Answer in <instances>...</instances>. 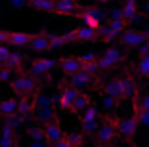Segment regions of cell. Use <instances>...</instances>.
I'll return each instance as SVG.
<instances>
[{"mask_svg": "<svg viewBox=\"0 0 149 147\" xmlns=\"http://www.w3.org/2000/svg\"><path fill=\"white\" fill-rule=\"evenodd\" d=\"M118 121L120 117L115 115H101L100 128L94 134V147H111V143L118 136Z\"/></svg>", "mask_w": 149, "mask_h": 147, "instance_id": "6da1fadb", "label": "cell"}, {"mask_svg": "<svg viewBox=\"0 0 149 147\" xmlns=\"http://www.w3.org/2000/svg\"><path fill=\"white\" fill-rule=\"evenodd\" d=\"M10 88H12V92L17 95V98H35V95L38 94L40 82H38V78L23 73V75L15 77L12 82H10Z\"/></svg>", "mask_w": 149, "mask_h": 147, "instance_id": "7a4b0ae2", "label": "cell"}, {"mask_svg": "<svg viewBox=\"0 0 149 147\" xmlns=\"http://www.w3.org/2000/svg\"><path fill=\"white\" fill-rule=\"evenodd\" d=\"M100 122H101V115H100V109L96 105L88 107L84 113L79 115V124H80V130H82L84 136L96 134L97 128H100Z\"/></svg>", "mask_w": 149, "mask_h": 147, "instance_id": "3957f363", "label": "cell"}, {"mask_svg": "<svg viewBox=\"0 0 149 147\" xmlns=\"http://www.w3.org/2000/svg\"><path fill=\"white\" fill-rule=\"evenodd\" d=\"M124 61V54L118 50L117 46H109L103 50V54L97 59V65H100V71H111L115 69L117 65H120Z\"/></svg>", "mask_w": 149, "mask_h": 147, "instance_id": "277c9868", "label": "cell"}, {"mask_svg": "<svg viewBox=\"0 0 149 147\" xmlns=\"http://www.w3.org/2000/svg\"><path fill=\"white\" fill-rule=\"evenodd\" d=\"M57 88H59V107L65 109V111H73V105H74V101H77V98H79L80 90L71 86L65 78L57 84Z\"/></svg>", "mask_w": 149, "mask_h": 147, "instance_id": "5b68a950", "label": "cell"}, {"mask_svg": "<svg viewBox=\"0 0 149 147\" xmlns=\"http://www.w3.org/2000/svg\"><path fill=\"white\" fill-rule=\"evenodd\" d=\"M42 130H44V138H46V145H50V147L59 143L63 138H67V132L63 130V126L59 124V118H54L52 122L44 124Z\"/></svg>", "mask_w": 149, "mask_h": 147, "instance_id": "8992f818", "label": "cell"}, {"mask_svg": "<svg viewBox=\"0 0 149 147\" xmlns=\"http://www.w3.org/2000/svg\"><path fill=\"white\" fill-rule=\"evenodd\" d=\"M138 128H140V122L134 115H126V117H120L118 121V136L124 139V141L132 143L134 136H136Z\"/></svg>", "mask_w": 149, "mask_h": 147, "instance_id": "52a82bcc", "label": "cell"}, {"mask_svg": "<svg viewBox=\"0 0 149 147\" xmlns=\"http://www.w3.org/2000/svg\"><path fill=\"white\" fill-rule=\"evenodd\" d=\"M84 6L77 4L73 0H56V8H54V15H71V17H80Z\"/></svg>", "mask_w": 149, "mask_h": 147, "instance_id": "ba28073f", "label": "cell"}, {"mask_svg": "<svg viewBox=\"0 0 149 147\" xmlns=\"http://www.w3.org/2000/svg\"><path fill=\"white\" fill-rule=\"evenodd\" d=\"M101 17H103L101 10L94 8V6H84V10H82V13H80L79 19H82L84 25L90 27V29L101 31V27H103V25H101Z\"/></svg>", "mask_w": 149, "mask_h": 147, "instance_id": "9c48e42d", "label": "cell"}, {"mask_svg": "<svg viewBox=\"0 0 149 147\" xmlns=\"http://www.w3.org/2000/svg\"><path fill=\"white\" fill-rule=\"evenodd\" d=\"M120 44L126 48H141L147 42V36H145V31H136V29H128L120 35Z\"/></svg>", "mask_w": 149, "mask_h": 147, "instance_id": "30bf717a", "label": "cell"}, {"mask_svg": "<svg viewBox=\"0 0 149 147\" xmlns=\"http://www.w3.org/2000/svg\"><path fill=\"white\" fill-rule=\"evenodd\" d=\"M101 92H103V95H111V98H115V100L120 101V103L126 100V98H124V86H123L120 77L105 80V82L101 84Z\"/></svg>", "mask_w": 149, "mask_h": 147, "instance_id": "8fae6325", "label": "cell"}, {"mask_svg": "<svg viewBox=\"0 0 149 147\" xmlns=\"http://www.w3.org/2000/svg\"><path fill=\"white\" fill-rule=\"evenodd\" d=\"M29 48L35 50V52H48V50H52V35H48L46 29H40L36 33H33Z\"/></svg>", "mask_w": 149, "mask_h": 147, "instance_id": "7c38bea8", "label": "cell"}, {"mask_svg": "<svg viewBox=\"0 0 149 147\" xmlns=\"http://www.w3.org/2000/svg\"><path fill=\"white\" fill-rule=\"evenodd\" d=\"M57 65H59V69H61L63 75L67 77H73V75L80 73L84 67V63L80 61L79 56H67V57H59L57 59Z\"/></svg>", "mask_w": 149, "mask_h": 147, "instance_id": "4fadbf2b", "label": "cell"}, {"mask_svg": "<svg viewBox=\"0 0 149 147\" xmlns=\"http://www.w3.org/2000/svg\"><path fill=\"white\" fill-rule=\"evenodd\" d=\"M56 65H57L56 59H50V57H38V59H35L31 63V67H29V75L35 77V78L44 77V75H48Z\"/></svg>", "mask_w": 149, "mask_h": 147, "instance_id": "5bb4252c", "label": "cell"}, {"mask_svg": "<svg viewBox=\"0 0 149 147\" xmlns=\"http://www.w3.org/2000/svg\"><path fill=\"white\" fill-rule=\"evenodd\" d=\"M71 36H73V42H92V40L100 38V31H94L90 27L82 25V27H74L69 31Z\"/></svg>", "mask_w": 149, "mask_h": 147, "instance_id": "9a60e30c", "label": "cell"}, {"mask_svg": "<svg viewBox=\"0 0 149 147\" xmlns=\"http://www.w3.org/2000/svg\"><path fill=\"white\" fill-rule=\"evenodd\" d=\"M17 109H19V98H0V117L4 118H10L13 115H17Z\"/></svg>", "mask_w": 149, "mask_h": 147, "instance_id": "2e32d148", "label": "cell"}, {"mask_svg": "<svg viewBox=\"0 0 149 147\" xmlns=\"http://www.w3.org/2000/svg\"><path fill=\"white\" fill-rule=\"evenodd\" d=\"M36 98V95H35ZM35 98H19V109H17V115H21L23 118H33L38 113L36 109V100Z\"/></svg>", "mask_w": 149, "mask_h": 147, "instance_id": "e0dca14e", "label": "cell"}, {"mask_svg": "<svg viewBox=\"0 0 149 147\" xmlns=\"http://www.w3.org/2000/svg\"><path fill=\"white\" fill-rule=\"evenodd\" d=\"M67 82L71 84V86L74 88H88V86H96V77H92V75L84 73V71H80V73L73 75V77L67 78Z\"/></svg>", "mask_w": 149, "mask_h": 147, "instance_id": "ac0fdd59", "label": "cell"}, {"mask_svg": "<svg viewBox=\"0 0 149 147\" xmlns=\"http://www.w3.org/2000/svg\"><path fill=\"white\" fill-rule=\"evenodd\" d=\"M0 147H21L17 141V136L10 126H0Z\"/></svg>", "mask_w": 149, "mask_h": 147, "instance_id": "d6986e66", "label": "cell"}, {"mask_svg": "<svg viewBox=\"0 0 149 147\" xmlns=\"http://www.w3.org/2000/svg\"><path fill=\"white\" fill-rule=\"evenodd\" d=\"M33 33H21V31H10L8 44L10 46H29Z\"/></svg>", "mask_w": 149, "mask_h": 147, "instance_id": "ffe728a7", "label": "cell"}, {"mask_svg": "<svg viewBox=\"0 0 149 147\" xmlns=\"http://www.w3.org/2000/svg\"><path fill=\"white\" fill-rule=\"evenodd\" d=\"M4 69L12 71V73H19L23 75V56L19 52H12V56L6 59V63L2 65Z\"/></svg>", "mask_w": 149, "mask_h": 147, "instance_id": "44dd1931", "label": "cell"}, {"mask_svg": "<svg viewBox=\"0 0 149 147\" xmlns=\"http://www.w3.org/2000/svg\"><path fill=\"white\" fill-rule=\"evenodd\" d=\"M94 105V98L90 94H86V92H80L79 98H77V101H74L73 105V111L71 113H77V115H80V113H84L88 107H92Z\"/></svg>", "mask_w": 149, "mask_h": 147, "instance_id": "7402d4cb", "label": "cell"}, {"mask_svg": "<svg viewBox=\"0 0 149 147\" xmlns=\"http://www.w3.org/2000/svg\"><path fill=\"white\" fill-rule=\"evenodd\" d=\"M120 80H123V86H124V98L126 100H134V95L138 94L136 78L132 77V75H124V77H120Z\"/></svg>", "mask_w": 149, "mask_h": 147, "instance_id": "603a6c76", "label": "cell"}, {"mask_svg": "<svg viewBox=\"0 0 149 147\" xmlns=\"http://www.w3.org/2000/svg\"><path fill=\"white\" fill-rule=\"evenodd\" d=\"M36 118H38V122L40 124H48V122H52L54 118H57V115H56V109H54V105L52 107H44V109H38V113H36Z\"/></svg>", "mask_w": 149, "mask_h": 147, "instance_id": "cb8c5ba5", "label": "cell"}, {"mask_svg": "<svg viewBox=\"0 0 149 147\" xmlns=\"http://www.w3.org/2000/svg\"><path fill=\"white\" fill-rule=\"evenodd\" d=\"M27 6H31V8L35 10H40V12H54V8H56V2L54 0H29L27 2Z\"/></svg>", "mask_w": 149, "mask_h": 147, "instance_id": "d4e9b609", "label": "cell"}, {"mask_svg": "<svg viewBox=\"0 0 149 147\" xmlns=\"http://www.w3.org/2000/svg\"><path fill=\"white\" fill-rule=\"evenodd\" d=\"M123 13H124V19H126L128 23L134 21L136 15H138V4L134 2V0H128L126 4L123 6Z\"/></svg>", "mask_w": 149, "mask_h": 147, "instance_id": "484cf974", "label": "cell"}, {"mask_svg": "<svg viewBox=\"0 0 149 147\" xmlns=\"http://www.w3.org/2000/svg\"><path fill=\"white\" fill-rule=\"evenodd\" d=\"M27 134L31 136L35 141H38V143H46V138H44V130H42V126H35V124H31V126H27Z\"/></svg>", "mask_w": 149, "mask_h": 147, "instance_id": "4316f807", "label": "cell"}, {"mask_svg": "<svg viewBox=\"0 0 149 147\" xmlns=\"http://www.w3.org/2000/svg\"><path fill=\"white\" fill-rule=\"evenodd\" d=\"M138 75L143 78H149V56L145 57H140V61H138V67H136Z\"/></svg>", "mask_w": 149, "mask_h": 147, "instance_id": "83f0119b", "label": "cell"}, {"mask_svg": "<svg viewBox=\"0 0 149 147\" xmlns=\"http://www.w3.org/2000/svg\"><path fill=\"white\" fill-rule=\"evenodd\" d=\"M67 139L73 147H80L84 143V134L82 132H71V134H67Z\"/></svg>", "mask_w": 149, "mask_h": 147, "instance_id": "f1b7e54d", "label": "cell"}, {"mask_svg": "<svg viewBox=\"0 0 149 147\" xmlns=\"http://www.w3.org/2000/svg\"><path fill=\"white\" fill-rule=\"evenodd\" d=\"M101 105H103V109H107V111H115V109L120 105V101H117L115 98H111V95H103V98H101Z\"/></svg>", "mask_w": 149, "mask_h": 147, "instance_id": "f546056e", "label": "cell"}, {"mask_svg": "<svg viewBox=\"0 0 149 147\" xmlns=\"http://www.w3.org/2000/svg\"><path fill=\"white\" fill-rule=\"evenodd\" d=\"M23 121H25V118H23L21 115H13V117L6 118V121H4V124H6V126H10L12 130H15L17 126H21V124H23Z\"/></svg>", "mask_w": 149, "mask_h": 147, "instance_id": "4dcf8cb0", "label": "cell"}, {"mask_svg": "<svg viewBox=\"0 0 149 147\" xmlns=\"http://www.w3.org/2000/svg\"><path fill=\"white\" fill-rule=\"evenodd\" d=\"M80 61H82L84 65L86 63H96L97 59H100V56H97V54H94V52H84V54H80Z\"/></svg>", "mask_w": 149, "mask_h": 147, "instance_id": "1f68e13d", "label": "cell"}, {"mask_svg": "<svg viewBox=\"0 0 149 147\" xmlns=\"http://www.w3.org/2000/svg\"><path fill=\"white\" fill-rule=\"evenodd\" d=\"M10 56H12V50H10L6 44H2V46H0V65H4Z\"/></svg>", "mask_w": 149, "mask_h": 147, "instance_id": "d6a6232c", "label": "cell"}, {"mask_svg": "<svg viewBox=\"0 0 149 147\" xmlns=\"http://www.w3.org/2000/svg\"><path fill=\"white\" fill-rule=\"evenodd\" d=\"M115 19H124L123 8H113V10L109 12V21H115Z\"/></svg>", "mask_w": 149, "mask_h": 147, "instance_id": "836d02e7", "label": "cell"}, {"mask_svg": "<svg viewBox=\"0 0 149 147\" xmlns=\"http://www.w3.org/2000/svg\"><path fill=\"white\" fill-rule=\"evenodd\" d=\"M138 103H140L141 111H149V94H143L138 98Z\"/></svg>", "mask_w": 149, "mask_h": 147, "instance_id": "e575fe53", "label": "cell"}, {"mask_svg": "<svg viewBox=\"0 0 149 147\" xmlns=\"http://www.w3.org/2000/svg\"><path fill=\"white\" fill-rule=\"evenodd\" d=\"M10 77H12V71H8V69H2V71H0V82L10 80Z\"/></svg>", "mask_w": 149, "mask_h": 147, "instance_id": "d590c367", "label": "cell"}, {"mask_svg": "<svg viewBox=\"0 0 149 147\" xmlns=\"http://www.w3.org/2000/svg\"><path fill=\"white\" fill-rule=\"evenodd\" d=\"M8 35H10V31L0 29V46H2V44H8Z\"/></svg>", "mask_w": 149, "mask_h": 147, "instance_id": "8d00e7d4", "label": "cell"}, {"mask_svg": "<svg viewBox=\"0 0 149 147\" xmlns=\"http://www.w3.org/2000/svg\"><path fill=\"white\" fill-rule=\"evenodd\" d=\"M52 147H73V145L69 143V139H67V138H63L59 143H56V145H52Z\"/></svg>", "mask_w": 149, "mask_h": 147, "instance_id": "74e56055", "label": "cell"}, {"mask_svg": "<svg viewBox=\"0 0 149 147\" xmlns=\"http://www.w3.org/2000/svg\"><path fill=\"white\" fill-rule=\"evenodd\" d=\"M21 6H27V2H12V8H21Z\"/></svg>", "mask_w": 149, "mask_h": 147, "instance_id": "f35d334b", "label": "cell"}, {"mask_svg": "<svg viewBox=\"0 0 149 147\" xmlns=\"http://www.w3.org/2000/svg\"><path fill=\"white\" fill-rule=\"evenodd\" d=\"M29 147H46V143H38V141H33Z\"/></svg>", "mask_w": 149, "mask_h": 147, "instance_id": "ab89813d", "label": "cell"}, {"mask_svg": "<svg viewBox=\"0 0 149 147\" xmlns=\"http://www.w3.org/2000/svg\"><path fill=\"white\" fill-rule=\"evenodd\" d=\"M145 10H147V12H149V2H147V4H145Z\"/></svg>", "mask_w": 149, "mask_h": 147, "instance_id": "60d3db41", "label": "cell"}, {"mask_svg": "<svg viewBox=\"0 0 149 147\" xmlns=\"http://www.w3.org/2000/svg\"><path fill=\"white\" fill-rule=\"evenodd\" d=\"M2 69H4V67H2V65H0V71H2Z\"/></svg>", "mask_w": 149, "mask_h": 147, "instance_id": "b9f144b4", "label": "cell"}]
</instances>
